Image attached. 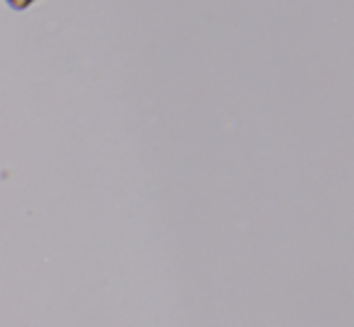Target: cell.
I'll list each match as a JSON object with an SVG mask.
<instances>
[{"label": "cell", "mask_w": 354, "mask_h": 327, "mask_svg": "<svg viewBox=\"0 0 354 327\" xmlns=\"http://www.w3.org/2000/svg\"><path fill=\"white\" fill-rule=\"evenodd\" d=\"M12 10H27L29 5H34L37 0H5Z\"/></svg>", "instance_id": "1"}]
</instances>
